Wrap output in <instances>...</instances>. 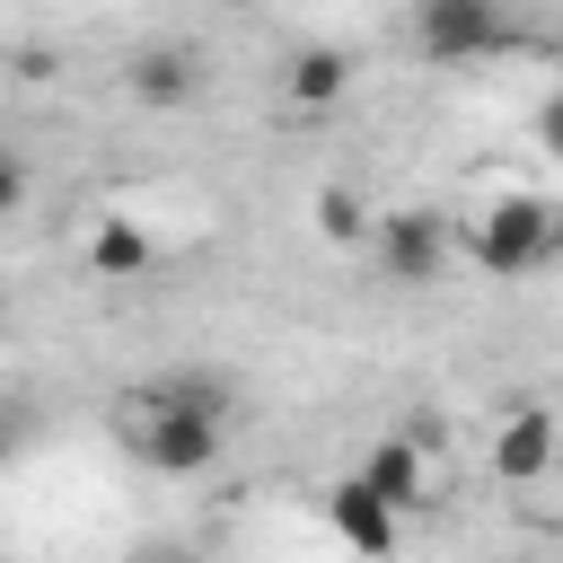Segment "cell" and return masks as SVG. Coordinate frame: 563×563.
Masks as SVG:
<instances>
[{
	"label": "cell",
	"mask_w": 563,
	"mask_h": 563,
	"mask_svg": "<svg viewBox=\"0 0 563 563\" xmlns=\"http://www.w3.org/2000/svg\"><path fill=\"white\" fill-rule=\"evenodd\" d=\"M114 440L150 466V475H211L220 449H229V387L185 369V378H158V387H132L114 405Z\"/></svg>",
	"instance_id": "obj_1"
},
{
	"label": "cell",
	"mask_w": 563,
	"mask_h": 563,
	"mask_svg": "<svg viewBox=\"0 0 563 563\" xmlns=\"http://www.w3.org/2000/svg\"><path fill=\"white\" fill-rule=\"evenodd\" d=\"M466 255H475L493 282H519V273H537V264L563 255V211H554L545 194H493L484 220L466 229Z\"/></svg>",
	"instance_id": "obj_2"
},
{
	"label": "cell",
	"mask_w": 563,
	"mask_h": 563,
	"mask_svg": "<svg viewBox=\"0 0 563 563\" xmlns=\"http://www.w3.org/2000/svg\"><path fill=\"white\" fill-rule=\"evenodd\" d=\"M413 44L422 62H484L510 44L501 0H413Z\"/></svg>",
	"instance_id": "obj_3"
},
{
	"label": "cell",
	"mask_w": 563,
	"mask_h": 563,
	"mask_svg": "<svg viewBox=\"0 0 563 563\" xmlns=\"http://www.w3.org/2000/svg\"><path fill=\"white\" fill-rule=\"evenodd\" d=\"M440 264H449V220L440 211H387L378 220V273L396 282V290H431L440 282Z\"/></svg>",
	"instance_id": "obj_4"
},
{
	"label": "cell",
	"mask_w": 563,
	"mask_h": 563,
	"mask_svg": "<svg viewBox=\"0 0 563 563\" xmlns=\"http://www.w3.org/2000/svg\"><path fill=\"white\" fill-rule=\"evenodd\" d=\"M396 519H405V510H396V501H387V493H378L361 466H352V475L325 493V528H334L352 554H369V563H387V554H396Z\"/></svg>",
	"instance_id": "obj_5"
},
{
	"label": "cell",
	"mask_w": 563,
	"mask_h": 563,
	"mask_svg": "<svg viewBox=\"0 0 563 563\" xmlns=\"http://www.w3.org/2000/svg\"><path fill=\"white\" fill-rule=\"evenodd\" d=\"M554 457H563V422L545 405H519L493 422V475L501 484H537V475H554Z\"/></svg>",
	"instance_id": "obj_6"
},
{
	"label": "cell",
	"mask_w": 563,
	"mask_h": 563,
	"mask_svg": "<svg viewBox=\"0 0 563 563\" xmlns=\"http://www.w3.org/2000/svg\"><path fill=\"white\" fill-rule=\"evenodd\" d=\"M361 475H369L396 510H422V501H431V449H422V440H405V431H387V440L361 457Z\"/></svg>",
	"instance_id": "obj_7"
},
{
	"label": "cell",
	"mask_w": 563,
	"mask_h": 563,
	"mask_svg": "<svg viewBox=\"0 0 563 563\" xmlns=\"http://www.w3.org/2000/svg\"><path fill=\"white\" fill-rule=\"evenodd\" d=\"M282 97L290 106H343L352 97V53H334V44H299L290 62H282Z\"/></svg>",
	"instance_id": "obj_8"
},
{
	"label": "cell",
	"mask_w": 563,
	"mask_h": 563,
	"mask_svg": "<svg viewBox=\"0 0 563 563\" xmlns=\"http://www.w3.org/2000/svg\"><path fill=\"white\" fill-rule=\"evenodd\" d=\"M123 88H132L141 106H185V97H194V53H185V44H141V53L123 62Z\"/></svg>",
	"instance_id": "obj_9"
},
{
	"label": "cell",
	"mask_w": 563,
	"mask_h": 563,
	"mask_svg": "<svg viewBox=\"0 0 563 563\" xmlns=\"http://www.w3.org/2000/svg\"><path fill=\"white\" fill-rule=\"evenodd\" d=\"M150 229L141 220H106L97 238H88V273H106V282H123V273H150Z\"/></svg>",
	"instance_id": "obj_10"
},
{
	"label": "cell",
	"mask_w": 563,
	"mask_h": 563,
	"mask_svg": "<svg viewBox=\"0 0 563 563\" xmlns=\"http://www.w3.org/2000/svg\"><path fill=\"white\" fill-rule=\"evenodd\" d=\"M317 238H334V246L369 238V202H361L352 185H317Z\"/></svg>",
	"instance_id": "obj_11"
},
{
	"label": "cell",
	"mask_w": 563,
	"mask_h": 563,
	"mask_svg": "<svg viewBox=\"0 0 563 563\" xmlns=\"http://www.w3.org/2000/svg\"><path fill=\"white\" fill-rule=\"evenodd\" d=\"M537 141H545V150H554V158H563V88H554V97H545V106H537Z\"/></svg>",
	"instance_id": "obj_12"
},
{
	"label": "cell",
	"mask_w": 563,
	"mask_h": 563,
	"mask_svg": "<svg viewBox=\"0 0 563 563\" xmlns=\"http://www.w3.org/2000/svg\"><path fill=\"white\" fill-rule=\"evenodd\" d=\"M405 440H422V449L440 457V440H449V422H440V413H405Z\"/></svg>",
	"instance_id": "obj_13"
},
{
	"label": "cell",
	"mask_w": 563,
	"mask_h": 563,
	"mask_svg": "<svg viewBox=\"0 0 563 563\" xmlns=\"http://www.w3.org/2000/svg\"><path fill=\"white\" fill-rule=\"evenodd\" d=\"M132 563H194V554H176V545H150V554H132Z\"/></svg>",
	"instance_id": "obj_14"
}]
</instances>
